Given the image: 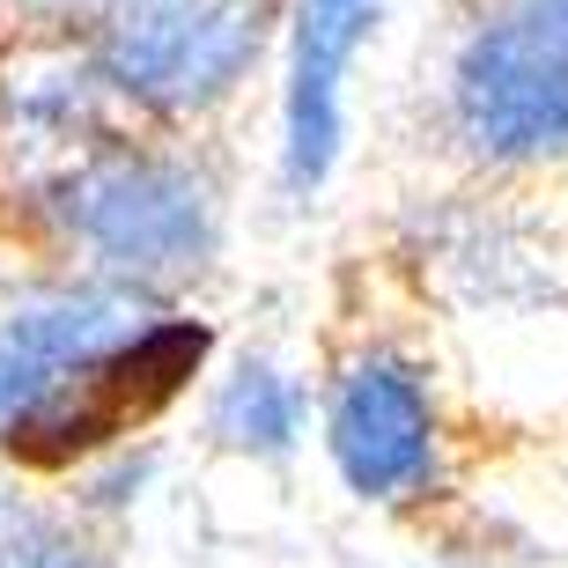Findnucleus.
<instances>
[{
	"label": "nucleus",
	"mask_w": 568,
	"mask_h": 568,
	"mask_svg": "<svg viewBox=\"0 0 568 568\" xmlns=\"http://www.w3.org/2000/svg\"><path fill=\"white\" fill-rule=\"evenodd\" d=\"M16 236L60 274L133 295H192L230 252V178L200 133L126 119L22 214Z\"/></svg>",
	"instance_id": "f257e3e1"
},
{
	"label": "nucleus",
	"mask_w": 568,
	"mask_h": 568,
	"mask_svg": "<svg viewBox=\"0 0 568 568\" xmlns=\"http://www.w3.org/2000/svg\"><path fill=\"white\" fill-rule=\"evenodd\" d=\"M288 0H82L67 22L111 104L163 133H207L281 44Z\"/></svg>",
	"instance_id": "f03ea898"
},
{
	"label": "nucleus",
	"mask_w": 568,
	"mask_h": 568,
	"mask_svg": "<svg viewBox=\"0 0 568 568\" xmlns=\"http://www.w3.org/2000/svg\"><path fill=\"white\" fill-rule=\"evenodd\" d=\"M436 126L480 178L568 170V0H480L450 38Z\"/></svg>",
	"instance_id": "7ed1b4c3"
},
{
	"label": "nucleus",
	"mask_w": 568,
	"mask_h": 568,
	"mask_svg": "<svg viewBox=\"0 0 568 568\" xmlns=\"http://www.w3.org/2000/svg\"><path fill=\"white\" fill-rule=\"evenodd\" d=\"M317 458L339 495L384 517L450 495V406L406 333H362L317 369Z\"/></svg>",
	"instance_id": "20e7f679"
},
{
	"label": "nucleus",
	"mask_w": 568,
	"mask_h": 568,
	"mask_svg": "<svg viewBox=\"0 0 568 568\" xmlns=\"http://www.w3.org/2000/svg\"><path fill=\"white\" fill-rule=\"evenodd\" d=\"M119 126L126 111L97 82L74 30H8L0 38V222L8 236Z\"/></svg>",
	"instance_id": "39448f33"
},
{
	"label": "nucleus",
	"mask_w": 568,
	"mask_h": 568,
	"mask_svg": "<svg viewBox=\"0 0 568 568\" xmlns=\"http://www.w3.org/2000/svg\"><path fill=\"white\" fill-rule=\"evenodd\" d=\"M392 0H288L274 97V185L288 207L333 192L355 141V67L377 44Z\"/></svg>",
	"instance_id": "423d86ee"
},
{
	"label": "nucleus",
	"mask_w": 568,
	"mask_h": 568,
	"mask_svg": "<svg viewBox=\"0 0 568 568\" xmlns=\"http://www.w3.org/2000/svg\"><path fill=\"white\" fill-rule=\"evenodd\" d=\"M200 436L252 473H288L317 443V377L274 347L222 355L200 384Z\"/></svg>",
	"instance_id": "0eeeda50"
},
{
	"label": "nucleus",
	"mask_w": 568,
	"mask_h": 568,
	"mask_svg": "<svg viewBox=\"0 0 568 568\" xmlns=\"http://www.w3.org/2000/svg\"><path fill=\"white\" fill-rule=\"evenodd\" d=\"M0 568H111V531L89 525L52 480L0 465Z\"/></svg>",
	"instance_id": "6e6552de"
}]
</instances>
